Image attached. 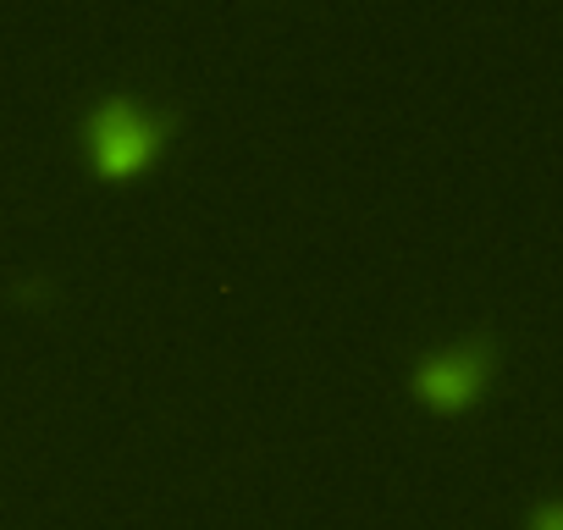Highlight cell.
<instances>
[{
	"label": "cell",
	"instance_id": "1",
	"mask_svg": "<svg viewBox=\"0 0 563 530\" xmlns=\"http://www.w3.org/2000/svg\"><path fill=\"white\" fill-rule=\"evenodd\" d=\"M172 122H177L172 106H139L133 95L117 89V95H106V100L89 111V122H84L89 161H95L106 177H128V172H139V166L166 144Z\"/></svg>",
	"mask_w": 563,
	"mask_h": 530
},
{
	"label": "cell",
	"instance_id": "2",
	"mask_svg": "<svg viewBox=\"0 0 563 530\" xmlns=\"http://www.w3.org/2000/svg\"><path fill=\"white\" fill-rule=\"evenodd\" d=\"M492 354H497L492 332H475V338H464V343H453V349H437V354H426V360L415 365V393H420L426 404H437V409H459V404L475 398V387L486 382Z\"/></svg>",
	"mask_w": 563,
	"mask_h": 530
}]
</instances>
